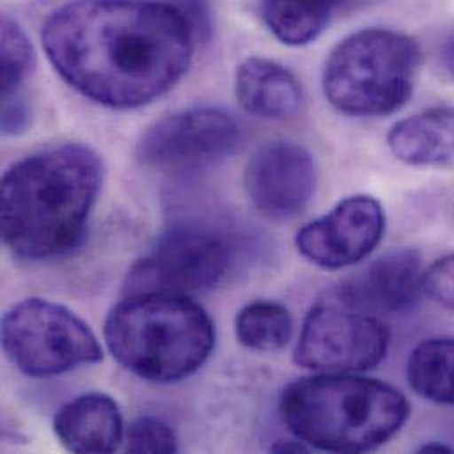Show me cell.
<instances>
[{
	"label": "cell",
	"mask_w": 454,
	"mask_h": 454,
	"mask_svg": "<svg viewBox=\"0 0 454 454\" xmlns=\"http://www.w3.org/2000/svg\"><path fill=\"white\" fill-rule=\"evenodd\" d=\"M30 122V106L23 94L2 99V131L4 135H20Z\"/></svg>",
	"instance_id": "7402d4cb"
},
{
	"label": "cell",
	"mask_w": 454,
	"mask_h": 454,
	"mask_svg": "<svg viewBox=\"0 0 454 454\" xmlns=\"http://www.w3.org/2000/svg\"><path fill=\"white\" fill-rule=\"evenodd\" d=\"M384 230L386 215L380 202L368 195H356L301 228L295 246L308 262L324 269H341L372 254Z\"/></svg>",
	"instance_id": "30bf717a"
},
{
	"label": "cell",
	"mask_w": 454,
	"mask_h": 454,
	"mask_svg": "<svg viewBox=\"0 0 454 454\" xmlns=\"http://www.w3.org/2000/svg\"><path fill=\"white\" fill-rule=\"evenodd\" d=\"M105 340L121 366L140 379H188L211 357L216 331L207 311L181 294H129L106 317Z\"/></svg>",
	"instance_id": "277c9868"
},
{
	"label": "cell",
	"mask_w": 454,
	"mask_h": 454,
	"mask_svg": "<svg viewBox=\"0 0 454 454\" xmlns=\"http://www.w3.org/2000/svg\"><path fill=\"white\" fill-rule=\"evenodd\" d=\"M240 142L237 121L220 108H192L156 121L138 142V160L167 174L193 172L222 161Z\"/></svg>",
	"instance_id": "9c48e42d"
},
{
	"label": "cell",
	"mask_w": 454,
	"mask_h": 454,
	"mask_svg": "<svg viewBox=\"0 0 454 454\" xmlns=\"http://www.w3.org/2000/svg\"><path fill=\"white\" fill-rule=\"evenodd\" d=\"M235 94L247 114L270 121L295 115L302 103L297 78L281 64L262 57L246 59L239 66Z\"/></svg>",
	"instance_id": "5bb4252c"
},
{
	"label": "cell",
	"mask_w": 454,
	"mask_h": 454,
	"mask_svg": "<svg viewBox=\"0 0 454 454\" xmlns=\"http://www.w3.org/2000/svg\"><path fill=\"white\" fill-rule=\"evenodd\" d=\"M53 430L71 453H114L124 439L121 409L103 393H87L67 402L57 412Z\"/></svg>",
	"instance_id": "4fadbf2b"
},
{
	"label": "cell",
	"mask_w": 454,
	"mask_h": 454,
	"mask_svg": "<svg viewBox=\"0 0 454 454\" xmlns=\"http://www.w3.org/2000/svg\"><path fill=\"white\" fill-rule=\"evenodd\" d=\"M389 348V331L375 317L333 306H317L304 318L294 361L324 373L366 372Z\"/></svg>",
	"instance_id": "ba28073f"
},
{
	"label": "cell",
	"mask_w": 454,
	"mask_h": 454,
	"mask_svg": "<svg viewBox=\"0 0 454 454\" xmlns=\"http://www.w3.org/2000/svg\"><path fill=\"white\" fill-rule=\"evenodd\" d=\"M419 451L421 453H451V448L444 444H425Z\"/></svg>",
	"instance_id": "d4e9b609"
},
{
	"label": "cell",
	"mask_w": 454,
	"mask_h": 454,
	"mask_svg": "<svg viewBox=\"0 0 454 454\" xmlns=\"http://www.w3.org/2000/svg\"><path fill=\"white\" fill-rule=\"evenodd\" d=\"M442 62L454 80V34L446 41V44L442 48Z\"/></svg>",
	"instance_id": "603a6c76"
},
{
	"label": "cell",
	"mask_w": 454,
	"mask_h": 454,
	"mask_svg": "<svg viewBox=\"0 0 454 454\" xmlns=\"http://www.w3.org/2000/svg\"><path fill=\"white\" fill-rule=\"evenodd\" d=\"M419 62V46L409 35L364 28L331 51L324 67V94L347 115H389L409 101Z\"/></svg>",
	"instance_id": "5b68a950"
},
{
	"label": "cell",
	"mask_w": 454,
	"mask_h": 454,
	"mask_svg": "<svg viewBox=\"0 0 454 454\" xmlns=\"http://www.w3.org/2000/svg\"><path fill=\"white\" fill-rule=\"evenodd\" d=\"M2 345L11 363L28 377L44 379L103 359L90 327L62 304L25 299L2 320Z\"/></svg>",
	"instance_id": "8992f818"
},
{
	"label": "cell",
	"mask_w": 454,
	"mask_h": 454,
	"mask_svg": "<svg viewBox=\"0 0 454 454\" xmlns=\"http://www.w3.org/2000/svg\"><path fill=\"white\" fill-rule=\"evenodd\" d=\"M235 334L249 350L276 352L292 340L294 320L283 304L254 301L237 313Z\"/></svg>",
	"instance_id": "ac0fdd59"
},
{
	"label": "cell",
	"mask_w": 454,
	"mask_h": 454,
	"mask_svg": "<svg viewBox=\"0 0 454 454\" xmlns=\"http://www.w3.org/2000/svg\"><path fill=\"white\" fill-rule=\"evenodd\" d=\"M128 453H176L177 437L170 425L165 421L142 416L135 419L126 432Z\"/></svg>",
	"instance_id": "ffe728a7"
},
{
	"label": "cell",
	"mask_w": 454,
	"mask_h": 454,
	"mask_svg": "<svg viewBox=\"0 0 454 454\" xmlns=\"http://www.w3.org/2000/svg\"><path fill=\"white\" fill-rule=\"evenodd\" d=\"M407 379L423 398L454 407V338H430L409 357Z\"/></svg>",
	"instance_id": "e0dca14e"
},
{
	"label": "cell",
	"mask_w": 454,
	"mask_h": 454,
	"mask_svg": "<svg viewBox=\"0 0 454 454\" xmlns=\"http://www.w3.org/2000/svg\"><path fill=\"white\" fill-rule=\"evenodd\" d=\"M244 186L265 218L286 222L309 206L317 190V165L302 145L288 140L270 142L251 156Z\"/></svg>",
	"instance_id": "8fae6325"
},
{
	"label": "cell",
	"mask_w": 454,
	"mask_h": 454,
	"mask_svg": "<svg viewBox=\"0 0 454 454\" xmlns=\"http://www.w3.org/2000/svg\"><path fill=\"white\" fill-rule=\"evenodd\" d=\"M372 0H260L269 30L285 44L302 46L315 41L338 12L366 5Z\"/></svg>",
	"instance_id": "2e32d148"
},
{
	"label": "cell",
	"mask_w": 454,
	"mask_h": 454,
	"mask_svg": "<svg viewBox=\"0 0 454 454\" xmlns=\"http://www.w3.org/2000/svg\"><path fill=\"white\" fill-rule=\"evenodd\" d=\"M279 409L295 439L333 453L377 450L411 416V403L396 387L348 373H320L292 382Z\"/></svg>",
	"instance_id": "3957f363"
},
{
	"label": "cell",
	"mask_w": 454,
	"mask_h": 454,
	"mask_svg": "<svg viewBox=\"0 0 454 454\" xmlns=\"http://www.w3.org/2000/svg\"><path fill=\"white\" fill-rule=\"evenodd\" d=\"M425 294L454 311V253L439 258L425 272Z\"/></svg>",
	"instance_id": "44dd1931"
},
{
	"label": "cell",
	"mask_w": 454,
	"mask_h": 454,
	"mask_svg": "<svg viewBox=\"0 0 454 454\" xmlns=\"http://www.w3.org/2000/svg\"><path fill=\"white\" fill-rule=\"evenodd\" d=\"M235 263L231 240L209 227L181 225L167 230L131 267L129 294H192L218 286Z\"/></svg>",
	"instance_id": "52a82bcc"
},
{
	"label": "cell",
	"mask_w": 454,
	"mask_h": 454,
	"mask_svg": "<svg viewBox=\"0 0 454 454\" xmlns=\"http://www.w3.org/2000/svg\"><path fill=\"white\" fill-rule=\"evenodd\" d=\"M34 67V51L27 34L11 18L2 20V99L21 92Z\"/></svg>",
	"instance_id": "d6986e66"
},
{
	"label": "cell",
	"mask_w": 454,
	"mask_h": 454,
	"mask_svg": "<svg viewBox=\"0 0 454 454\" xmlns=\"http://www.w3.org/2000/svg\"><path fill=\"white\" fill-rule=\"evenodd\" d=\"M425 272L416 249L391 251L345 279L334 297L340 304L368 315L405 313L414 309L425 294Z\"/></svg>",
	"instance_id": "7c38bea8"
},
{
	"label": "cell",
	"mask_w": 454,
	"mask_h": 454,
	"mask_svg": "<svg viewBox=\"0 0 454 454\" xmlns=\"http://www.w3.org/2000/svg\"><path fill=\"white\" fill-rule=\"evenodd\" d=\"M103 183L99 156L82 144H62L12 165L2 181V237L23 260L74 251L87 231Z\"/></svg>",
	"instance_id": "7a4b0ae2"
},
{
	"label": "cell",
	"mask_w": 454,
	"mask_h": 454,
	"mask_svg": "<svg viewBox=\"0 0 454 454\" xmlns=\"http://www.w3.org/2000/svg\"><path fill=\"white\" fill-rule=\"evenodd\" d=\"M43 46L55 71L82 96L110 108H137L184 76L193 28L170 4L73 0L48 16Z\"/></svg>",
	"instance_id": "6da1fadb"
},
{
	"label": "cell",
	"mask_w": 454,
	"mask_h": 454,
	"mask_svg": "<svg viewBox=\"0 0 454 454\" xmlns=\"http://www.w3.org/2000/svg\"><path fill=\"white\" fill-rule=\"evenodd\" d=\"M274 451H276V453H304L306 448H304L302 444H299V442H295V444H292V442H281V444H278V446L274 448Z\"/></svg>",
	"instance_id": "cb8c5ba5"
},
{
	"label": "cell",
	"mask_w": 454,
	"mask_h": 454,
	"mask_svg": "<svg viewBox=\"0 0 454 454\" xmlns=\"http://www.w3.org/2000/svg\"><path fill=\"white\" fill-rule=\"evenodd\" d=\"M387 144L411 167H454V108H434L395 124Z\"/></svg>",
	"instance_id": "9a60e30c"
}]
</instances>
